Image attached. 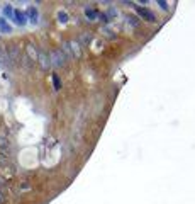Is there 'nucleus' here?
Masks as SVG:
<instances>
[{"label": "nucleus", "instance_id": "nucleus-1", "mask_svg": "<svg viewBox=\"0 0 195 204\" xmlns=\"http://www.w3.org/2000/svg\"><path fill=\"white\" fill-rule=\"evenodd\" d=\"M65 61H66V56H65V53L58 49V51H53L51 55H49V63H51V67H63L65 65Z\"/></svg>", "mask_w": 195, "mask_h": 204}, {"label": "nucleus", "instance_id": "nucleus-2", "mask_svg": "<svg viewBox=\"0 0 195 204\" xmlns=\"http://www.w3.org/2000/svg\"><path fill=\"white\" fill-rule=\"evenodd\" d=\"M137 10V14L143 17V19H146L149 20V22H156V17H155V14L151 12V10H148V9H143V7H136Z\"/></svg>", "mask_w": 195, "mask_h": 204}, {"label": "nucleus", "instance_id": "nucleus-3", "mask_svg": "<svg viewBox=\"0 0 195 204\" xmlns=\"http://www.w3.org/2000/svg\"><path fill=\"white\" fill-rule=\"evenodd\" d=\"M14 19H15V24H17V26H24V24L27 22L26 14H22L20 10H15V12H14Z\"/></svg>", "mask_w": 195, "mask_h": 204}, {"label": "nucleus", "instance_id": "nucleus-4", "mask_svg": "<svg viewBox=\"0 0 195 204\" xmlns=\"http://www.w3.org/2000/svg\"><path fill=\"white\" fill-rule=\"evenodd\" d=\"M27 20H31L32 24L38 22V10H36V7H29L27 9Z\"/></svg>", "mask_w": 195, "mask_h": 204}, {"label": "nucleus", "instance_id": "nucleus-5", "mask_svg": "<svg viewBox=\"0 0 195 204\" xmlns=\"http://www.w3.org/2000/svg\"><path fill=\"white\" fill-rule=\"evenodd\" d=\"M38 60H39V63H41V67H42V68H49V67H51V63H49V56H46V55L39 53Z\"/></svg>", "mask_w": 195, "mask_h": 204}, {"label": "nucleus", "instance_id": "nucleus-6", "mask_svg": "<svg viewBox=\"0 0 195 204\" xmlns=\"http://www.w3.org/2000/svg\"><path fill=\"white\" fill-rule=\"evenodd\" d=\"M85 15H87V19H90V20H95L98 17V14H97V10H93V9H85Z\"/></svg>", "mask_w": 195, "mask_h": 204}, {"label": "nucleus", "instance_id": "nucleus-7", "mask_svg": "<svg viewBox=\"0 0 195 204\" xmlns=\"http://www.w3.org/2000/svg\"><path fill=\"white\" fill-rule=\"evenodd\" d=\"M10 31H12V27L7 24V20L0 19V32H10Z\"/></svg>", "mask_w": 195, "mask_h": 204}, {"label": "nucleus", "instance_id": "nucleus-8", "mask_svg": "<svg viewBox=\"0 0 195 204\" xmlns=\"http://www.w3.org/2000/svg\"><path fill=\"white\" fill-rule=\"evenodd\" d=\"M126 20H127V24L132 26V27H137V26H139V20H137L136 17H132V15H127Z\"/></svg>", "mask_w": 195, "mask_h": 204}, {"label": "nucleus", "instance_id": "nucleus-9", "mask_svg": "<svg viewBox=\"0 0 195 204\" xmlns=\"http://www.w3.org/2000/svg\"><path fill=\"white\" fill-rule=\"evenodd\" d=\"M58 20H59V22H63V24H65V22H68V14H66V12H63V10H59V12H58Z\"/></svg>", "mask_w": 195, "mask_h": 204}, {"label": "nucleus", "instance_id": "nucleus-10", "mask_svg": "<svg viewBox=\"0 0 195 204\" xmlns=\"http://www.w3.org/2000/svg\"><path fill=\"white\" fill-rule=\"evenodd\" d=\"M53 85H54V90H59L61 88V80H59L58 75H53Z\"/></svg>", "mask_w": 195, "mask_h": 204}, {"label": "nucleus", "instance_id": "nucleus-11", "mask_svg": "<svg viewBox=\"0 0 195 204\" xmlns=\"http://www.w3.org/2000/svg\"><path fill=\"white\" fill-rule=\"evenodd\" d=\"M3 14H5L7 17H12V15H14V10H12V7H10V5H5V7H3Z\"/></svg>", "mask_w": 195, "mask_h": 204}, {"label": "nucleus", "instance_id": "nucleus-12", "mask_svg": "<svg viewBox=\"0 0 195 204\" xmlns=\"http://www.w3.org/2000/svg\"><path fill=\"white\" fill-rule=\"evenodd\" d=\"M158 5H161V9H163V10H168V4L163 2V0H158Z\"/></svg>", "mask_w": 195, "mask_h": 204}, {"label": "nucleus", "instance_id": "nucleus-13", "mask_svg": "<svg viewBox=\"0 0 195 204\" xmlns=\"http://www.w3.org/2000/svg\"><path fill=\"white\" fill-rule=\"evenodd\" d=\"M81 41H83V43H88V36H87V34H83V36H81Z\"/></svg>", "mask_w": 195, "mask_h": 204}, {"label": "nucleus", "instance_id": "nucleus-14", "mask_svg": "<svg viewBox=\"0 0 195 204\" xmlns=\"http://www.w3.org/2000/svg\"><path fill=\"white\" fill-rule=\"evenodd\" d=\"M0 203H2V196H0Z\"/></svg>", "mask_w": 195, "mask_h": 204}]
</instances>
